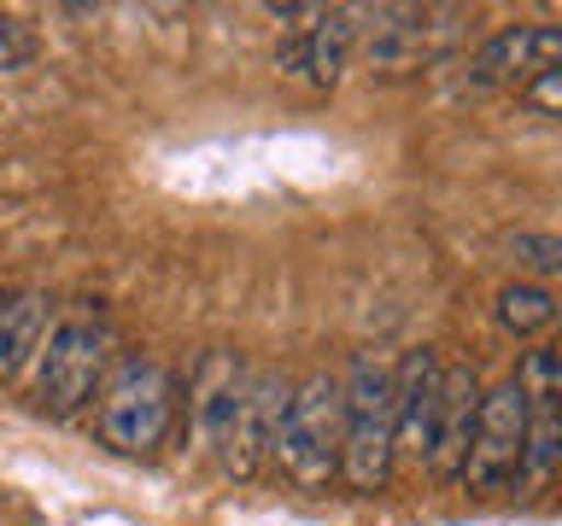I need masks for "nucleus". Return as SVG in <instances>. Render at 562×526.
Segmentation results:
<instances>
[{
	"mask_svg": "<svg viewBox=\"0 0 562 526\" xmlns=\"http://www.w3.org/2000/svg\"><path fill=\"white\" fill-rule=\"evenodd\" d=\"M481 375L474 368H446L439 375V392H434V410H428V433H422V450L416 462L434 473V480H457L463 473V456H469V438H474V415H481Z\"/></svg>",
	"mask_w": 562,
	"mask_h": 526,
	"instance_id": "obj_8",
	"label": "nucleus"
},
{
	"mask_svg": "<svg viewBox=\"0 0 562 526\" xmlns=\"http://www.w3.org/2000/svg\"><path fill=\"white\" fill-rule=\"evenodd\" d=\"M24 65H35V35L24 18L0 12V70H24Z\"/></svg>",
	"mask_w": 562,
	"mask_h": 526,
	"instance_id": "obj_17",
	"label": "nucleus"
},
{
	"mask_svg": "<svg viewBox=\"0 0 562 526\" xmlns=\"http://www.w3.org/2000/svg\"><path fill=\"white\" fill-rule=\"evenodd\" d=\"M398 456L393 427V375L369 351L351 357V375L340 380V480L351 491H386Z\"/></svg>",
	"mask_w": 562,
	"mask_h": 526,
	"instance_id": "obj_1",
	"label": "nucleus"
},
{
	"mask_svg": "<svg viewBox=\"0 0 562 526\" xmlns=\"http://www.w3.org/2000/svg\"><path fill=\"white\" fill-rule=\"evenodd\" d=\"M557 59H562V30L516 24V30H498L492 42H481V53L469 59V82L474 88H527Z\"/></svg>",
	"mask_w": 562,
	"mask_h": 526,
	"instance_id": "obj_12",
	"label": "nucleus"
},
{
	"mask_svg": "<svg viewBox=\"0 0 562 526\" xmlns=\"http://www.w3.org/2000/svg\"><path fill=\"white\" fill-rule=\"evenodd\" d=\"M509 380L521 386V410H527V427H521V485H551V473L562 462V421H557L562 357L551 345H533Z\"/></svg>",
	"mask_w": 562,
	"mask_h": 526,
	"instance_id": "obj_7",
	"label": "nucleus"
},
{
	"mask_svg": "<svg viewBox=\"0 0 562 526\" xmlns=\"http://www.w3.org/2000/svg\"><path fill=\"white\" fill-rule=\"evenodd\" d=\"M288 392H293V380L281 375V368L252 363V380H246V398H240L235 433H228L223 462H217L223 473H235V480H252V473L270 462V438H276L281 410H288Z\"/></svg>",
	"mask_w": 562,
	"mask_h": 526,
	"instance_id": "obj_10",
	"label": "nucleus"
},
{
	"mask_svg": "<svg viewBox=\"0 0 562 526\" xmlns=\"http://www.w3.org/2000/svg\"><path fill=\"white\" fill-rule=\"evenodd\" d=\"M463 42H469L463 7H375L363 12V35L351 53L369 77H416V70L446 65Z\"/></svg>",
	"mask_w": 562,
	"mask_h": 526,
	"instance_id": "obj_2",
	"label": "nucleus"
},
{
	"mask_svg": "<svg viewBox=\"0 0 562 526\" xmlns=\"http://www.w3.org/2000/svg\"><path fill=\"white\" fill-rule=\"evenodd\" d=\"M270 462L299 491H328L340 480V380L311 375L288 392V410L276 421Z\"/></svg>",
	"mask_w": 562,
	"mask_h": 526,
	"instance_id": "obj_3",
	"label": "nucleus"
},
{
	"mask_svg": "<svg viewBox=\"0 0 562 526\" xmlns=\"http://www.w3.org/2000/svg\"><path fill=\"white\" fill-rule=\"evenodd\" d=\"M176 421V380L158 357H123L100 386V438L117 456H153Z\"/></svg>",
	"mask_w": 562,
	"mask_h": 526,
	"instance_id": "obj_5",
	"label": "nucleus"
},
{
	"mask_svg": "<svg viewBox=\"0 0 562 526\" xmlns=\"http://www.w3.org/2000/svg\"><path fill=\"white\" fill-rule=\"evenodd\" d=\"M498 322L509 333H544L557 322V293L544 287V281H509V287L498 293Z\"/></svg>",
	"mask_w": 562,
	"mask_h": 526,
	"instance_id": "obj_15",
	"label": "nucleus"
},
{
	"mask_svg": "<svg viewBox=\"0 0 562 526\" xmlns=\"http://www.w3.org/2000/svg\"><path fill=\"white\" fill-rule=\"evenodd\" d=\"M386 375H393V427H398V445L422 450V433H428V410H434V392H439L446 363H439L428 345H416V351H404Z\"/></svg>",
	"mask_w": 562,
	"mask_h": 526,
	"instance_id": "obj_13",
	"label": "nucleus"
},
{
	"mask_svg": "<svg viewBox=\"0 0 562 526\" xmlns=\"http://www.w3.org/2000/svg\"><path fill=\"white\" fill-rule=\"evenodd\" d=\"M363 35V12L358 7H323L311 30H293L276 42V70L305 88H334L340 70L351 65V47Z\"/></svg>",
	"mask_w": 562,
	"mask_h": 526,
	"instance_id": "obj_9",
	"label": "nucleus"
},
{
	"mask_svg": "<svg viewBox=\"0 0 562 526\" xmlns=\"http://www.w3.org/2000/svg\"><path fill=\"white\" fill-rule=\"evenodd\" d=\"M246 380H252V363L235 357V351H205L200 368H193V438L211 462H223V445L235 433Z\"/></svg>",
	"mask_w": 562,
	"mask_h": 526,
	"instance_id": "obj_11",
	"label": "nucleus"
},
{
	"mask_svg": "<svg viewBox=\"0 0 562 526\" xmlns=\"http://www.w3.org/2000/svg\"><path fill=\"white\" fill-rule=\"evenodd\" d=\"M521 427H527V410H521V386L516 380H498L492 392H481V415H474V438H469V456H463V480L469 491H504L521 480Z\"/></svg>",
	"mask_w": 562,
	"mask_h": 526,
	"instance_id": "obj_6",
	"label": "nucleus"
},
{
	"mask_svg": "<svg viewBox=\"0 0 562 526\" xmlns=\"http://www.w3.org/2000/svg\"><path fill=\"white\" fill-rule=\"evenodd\" d=\"M47 333V305L35 293H18V298H0V386H7L18 368L35 357Z\"/></svg>",
	"mask_w": 562,
	"mask_h": 526,
	"instance_id": "obj_14",
	"label": "nucleus"
},
{
	"mask_svg": "<svg viewBox=\"0 0 562 526\" xmlns=\"http://www.w3.org/2000/svg\"><path fill=\"white\" fill-rule=\"evenodd\" d=\"M521 94H527V105H533L539 117H557V112H562V70H557V65L539 70V77L521 88Z\"/></svg>",
	"mask_w": 562,
	"mask_h": 526,
	"instance_id": "obj_18",
	"label": "nucleus"
},
{
	"mask_svg": "<svg viewBox=\"0 0 562 526\" xmlns=\"http://www.w3.org/2000/svg\"><path fill=\"white\" fill-rule=\"evenodd\" d=\"M509 258L527 275H557L562 270V240L557 235H509Z\"/></svg>",
	"mask_w": 562,
	"mask_h": 526,
	"instance_id": "obj_16",
	"label": "nucleus"
},
{
	"mask_svg": "<svg viewBox=\"0 0 562 526\" xmlns=\"http://www.w3.org/2000/svg\"><path fill=\"white\" fill-rule=\"evenodd\" d=\"M105 363H112V328L88 310L59 316L42 333V345H35V386H30L35 410L53 421L77 415L94 398V386L105 380Z\"/></svg>",
	"mask_w": 562,
	"mask_h": 526,
	"instance_id": "obj_4",
	"label": "nucleus"
}]
</instances>
